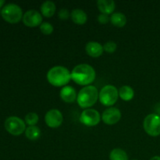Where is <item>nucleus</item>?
<instances>
[{
	"label": "nucleus",
	"mask_w": 160,
	"mask_h": 160,
	"mask_svg": "<svg viewBox=\"0 0 160 160\" xmlns=\"http://www.w3.org/2000/svg\"><path fill=\"white\" fill-rule=\"evenodd\" d=\"M39 28H40L41 32L43 34H45V35H49L54 31V28H53L52 25L51 24L48 22H43L42 24L39 26Z\"/></svg>",
	"instance_id": "22"
},
{
	"label": "nucleus",
	"mask_w": 160,
	"mask_h": 160,
	"mask_svg": "<svg viewBox=\"0 0 160 160\" xmlns=\"http://www.w3.org/2000/svg\"><path fill=\"white\" fill-rule=\"evenodd\" d=\"M143 128L145 132L152 137L160 135V116L156 113L147 116L144 120Z\"/></svg>",
	"instance_id": "6"
},
{
	"label": "nucleus",
	"mask_w": 160,
	"mask_h": 160,
	"mask_svg": "<svg viewBox=\"0 0 160 160\" xmlns=\"http://www.w3.org/2000/svg\"><path fill=\"white\" fill-rule=\"evenodd\" d=\"M5 0H0V8L2 7V6H4V4H5Z\"/></svg>",
	"instance_id": "27"
},
{
	"label": "nucleus",
	"mask_w": 160,
	"mask_h": 160,
	"mask_svg": "<svg viewBox=\"0 0 160 160\" xmlns=\"http://www.w3.org/2000/svg\"><path fill=\"white\" fill-rule=\"evenodd\" d=\"M71 79V73L62 66L53 67L47 73L48 83L55 87H65Z\"/></svg>",
	"instance_id": "2"
},
{
	"label": "nucleus",
	"mask_w": 160,
	"mask_h": 160,
	"mask_svg": "<svg viewBox=\"0 0 160 160\" xmlns=\"http://www.w3.org/2000/svg\"><path fill=\"white\" fill-rule=\"evenodd\" d=\"M95 70L88 64H79L71 71L72 80L79 85L88 86L95 81Z\"/></svg>",
	"instance_id": "1"
},
{
	"label": "nucleus",
	"mask_w": 160,
	"mask_h": 160,
	"mask_svg": "<svg viewBox=\"0 0 160 160\" xmlns=\"http://www.w3.org/2000/svg\"><path fill=\"white\" fill-rule=\"evenodd\" d=\"M85 50L89 56L93 58H98L102 55L103 46L97 42H89L85 46Z\"/></svg>",
	"instance_id": "13"
},
{
	"label": "nucleus",
	"mask_w": 160,
	"mask_h": 160,
	"mask_svg": "<svg viewBox=\"0 0 160 160\" xmlns=\"http://www.w3.org/2000/svg\"><path fill=\"white\" fill-rule=\"evenodd\" d=\"M45 123L51 128H57L60 127L63 121L62 114L59 109H52L48 110L45 116Z\"/></svg>",
	"instance_id": "10"
},
{
	"label": "nucleus",
	"mask_w": 160,
	"mask_h": 160,
	"mask_svg": "<svg viewBox=\"0 0 160 160\" xmlns=\"http://www.w3.org/2000/svg\"><path fill=\"white\" fill-rule=\"evenodd\" d=\"M56 4L52 1H46L41 6V13L45 17H51L56 12Z\"/></svg>",
	"instance_id": "16"
},
{
	"label": "nucleus",
	"mask_w": 160,
	"mask_h": 160,
	"mask_svg": "<svg viewBox=\"0 0 160 160\" xmlns=\"http://www.w3.org/2000/svg\"><path fill=\"white\" fill-rule=\"evenodd\" d=\"M25 123H27L29 126H35L38 122L39 117L38 115L35 112H28L26 116H25Z\"/></svg>",
	"instance_id": "21"
},
{
	"label": "nucleus",
	"mask_w": 160,
	"mask_h": 160,
	"mask_svg": "<svg viewBox=\"0 0 160 160\" xmlns=\"http://www.w3.org/2000/svg\"><path fill=\"white\" fill-rule=\"evenodd\" d=\"M1 16L3 20L9 23H17L23 19V11L17 4L9 3L5 5L1 10Z\"/></svg>",
	"instance_id": "4"
},
{
	"label": "nucleus",
	"mask_w": 160,
	"mask_h": 160,
	"mask_svg": "<svg viewBox=\"0 0 160 160\" xmlns=\"http://www.w3.org/2000/svg\"><path fill=\"white\" fill-rule=\"evenodd\" d=\"M119 96L120 97L122 100L123 101H131L133 99L134 96V91L131 86L124 85L122 86L119 89Z\"/></svg>",
	"instance_id": "18"
},
{
	"label": "nucleus",
	"mask_w": 160,
	"mask_h": 160,
	"mask_svg": "<svg viewBox=\"0 0 160 160\" xmlns=\"http://www.w3.org/2000/svg\"><path fill=\"white\" fill-rule=\"evenodd\" d=\"M119 97V91L111 84L104 86L99 92V101L103 106H112L117 102Z\"/></svg>",
	"instance_id": "5"
},
{
	"label": "nucleus",
	"mask_w": 160,
	"mask_h": 160,
	"mask_svg": "<svg viewBox=\"0 0 160 160\" xmlns=\"http://www.w3.org/2000/svg\"><path fill=\"white\" fill-rule=\"evenodd\" d=\"M98 96H99L98 91L95 86H85L81 88L79 93L78 94L77 101L81 108L88 109L89 107L96 103L98 99Z\"/></svg>",
	"instance_id": "3"
},
{
	"label": "nucleus",
	"mask_w": 160,
	"mask_h": 160,
	"mask_svg": "<svg viewBox=\"0 0 160 160\" xmlns=\"http://www.w3.org/2000/svg\"><path fill=\"white\" fill-rule=\"evenodd\" d=\"M22 20L23 24L29 28H35L43 23L42 13L34 9H30L24 12Z\"/></svg>",
	"instance_id": "9"
},
{
	"label": "nucleus",
	"mask_w": 160,
	"mask_h": 160,
	"mask_svg": "<svg viewBox=\"0 0 160 160\" xmlns=\"http://www.w3.org/2000/svg\"><path fill=\"white\" fill-rule=\"evenodd\" d=\"M117 45L116 44V42H112V41L107 42L103 45V49L108 53H113L117 50Z\"/></svg>",
	"instance_id": "23"
},
{
	"label": "nucleus",
	"mask_w": 160,
	"mask_h": 160,
	"mask_svg": "<svg viewBox=\"0 0 160 160\" xmlns=\"http://www.w3.org/2000/svg\"><path fill=\"white\" fill-rule=\"evenodd\" d=\"M109 20H110V18H109V16L106 15V14L101 13L98 16V21L100 23H102V24L108 23Z\"/></svg>",
	"instance_id": "25"
},
{
	"label": "nucleus",
	"mask_w": 160,
	"mask_h": 160,
	"mask_svg": "<svg viewBox=\"0 0 160 160\" xmlns=\"http://www.w3.org/2000/svg\"><path fill=\"white\" fill-rule=\"evenodd\" d=\"M110 21L113 26L117 28H123L127 23L126 16L120 12H113L110 17Z\"/></svg>",
	"instance_id": "17"
},
{
	"label": "nucleus",
	"mask_w": 160,
	"mask_h": 160,
	"mask_svg": "<svg viewBox=\"0 0 160 160\" xmlns=\"http://www.w3.org/2000/svg\"><path fill=\"white\" fill-rule=\"evenodd\" d=\"M132 160H137V159H132Z\"/></svg>",
	"instance_id": "28"
},
{
	"label": "nucleus",
	"mask_w": 160,
	"mask_h": 160,
	"mask_svg": "<svg viewBox=\"0 0 160 160\" xmlns=\"http://www.w3.org/2000/svg\"><path fill=\"white\" fill-rule=\"evenodd\" d=\"M59 19L62 20H66L69 18L70 17V12H69L68 9H62L59 10V13H58Z\"/></svg>",
	"instance_id": "24"
},
{
	"label": "nucleus",
	"mask_w": 160,
	"mask_h": 160,
	"mask_svg": "<svg viewBox=\"0 0 160 160\" xmlns=\"http://www.w3.org/2000/svg\"><path fill=\"white\" fill-rule=\"evenodd\" d=\"M121 119V112L115 107H109L103 111L102 120L106 124L114 125L118 123Z\"/></svg>",
	"instance_id": "11"
},
{
	"label": "nucleus",
	"mask_w": 160,
	"mask_h": 160,
	"mask_svg": "<svg viewBox=\"0 0 160 160\" xmlns=\"http://www.w3.org/2000/svg\"><path fill=\"white\" fill-rule=\"evenodd\" d=\"M97 6L102 13L109 15L115 10L116 3L112 0H98L97 2Z\"/></svg>",
	"instance_id": "14"
},
{
	"label": "nucleus",
	"mask_w": 160,
	"mask_h": 160,
	"mask_svg": "<svg viewBox=\"0 0 160 160\" xmlns=\"http://www.w3.org/2000/svg\"><path fill=\"white\" fill-rule=\"evenodd\" d=\"M72 21L78 25H83L87 22L88 16L84 10L80 9H75L70 13Z\"/></svg>",
	"instance_id": "15"
},
{
	"label": "nucleus",
	"mask_w": 160,
	"mask_h": 160,
	"mask_svg": "<svg viewBox=\"0 0 160 160\" xmlns=\"http://www.w3.org/2000/svg\"><path fill=\"white\" fill-rule=\"evenodd\" d=\"M110 160H128V156L124 150L121 148H114L109 153Z\"/></svg>",
	"instance_id": "20"
},
{
	"label": "nucleus",
	"mask_w": 160,
	"mask_h": 160,
	"mask_svg": "<svg viewBox=\"0 0 160 160\" xmlns=\"http://www.w3.org/2000/svg\"><path fill=\"white\" fill-rule=\"evenodd\" d=\"M101 116L99 112L94 109H86L81 113L80 121L87 127H95L99 123Z\"/></svg>",
	"instance_id": "8"
},
{
	"label": "nucleus",
	"mask_w": 160,
	"mask_h": 160,
	"mask_svg": "<svg viewBox=\"0 0 160 160\" xmlns=\"http://www.w3.org/2000/svg\"><path fill=\"white\" fill-rule=\"evenodd\" d=\"M150 160H160V156H153L152 158H151V159Z\"/></svg>",
	"instance_id": "26"
},
{
	"label": "nucleus",
	"mask_w": 160,
	"mask_h": 160,
	"mask_svg": "<svg viewBox=\"0 0 160 160\" xmlns=\"http://www.w3.org/2000/svg\"><path fill=\"white\" fill-rule=\"evenodd\" d=\"M25 135L27 138L31 141L38 140L42 135L41 129L37 126H29L26 128L25 131Z\"/></svg>",
	"instance_id": "19"
},
{
	"label": "nucleus",
	"mask_w": 160,
	"mask_h": 160,
	"mask_svg": "<svg viewBox=\"0 0 160 160\" xmlns=\"http://www.w3.org/2000/svg\"><path fill=\"white\" fill-rule=\"evenodd\" d=\"M60 98L67 103H73L78 98L76 90L71 86H65L60 90Z\"/></svg>",
	"instance_id": "12"
},
{
	"label": "nucleus",
	"mask_w": 160,
	"mask_h": 160,
	"mask_svg": "<svg viewBox=\"0 0 160 160\" xmlns=\"http://www.w3.org/2000/svg\"><path fill=\"white\" fill-rule=\"evenodd\" d=\"M6 131L14 136H19L26 131L25 122L17 117H9L4 123Z\"/></svg>",
	"instance_id": "7"
}]
</instances>
